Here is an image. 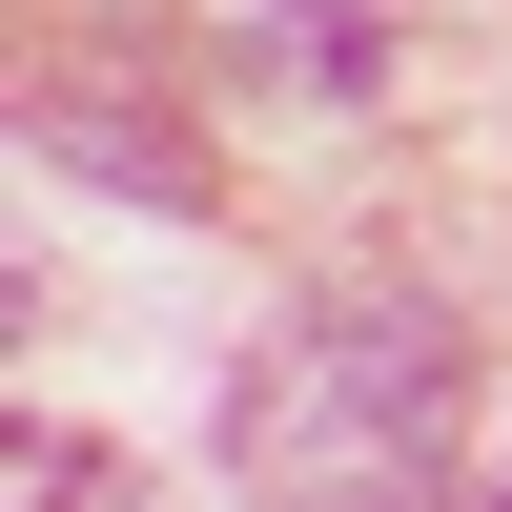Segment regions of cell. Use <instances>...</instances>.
Here are the masks:
<instances>
[{
    "mask_svg": "<svg viewBox=\"0 0 512 512\" xmlns=\"http://www.w3.org/2000/svg\"><path fill=\"white\" fill-rule=\"evenodd\" d=\"M431 431H451V328L390 308V287H369V308H308V349L226 410V451L287 472V492H390Z\"/></svg>",
    "mask_w": 512,
    "mask_h": 512,
    "instance_id": "1",
    "label": "cell"
},
{
    "mask_svg": "<svg viewBox=\"0 0 512 512\" xmlns=\"http://www.w3.org/2000/svg\"><path fill=\"white\" fill-rule=\"evenodd\" d=\"M0 492H21V512H144V492H123V451H82V431H21V451H0Z\"/></svg>",
    "mask_w": 512,
    "mask_h": 512,
    "instance_id": "2",
    "label": "cell"
},
{
    "mask_svg": "<svg viewBox=\"0 0 512 512\" xmlns=\"http://www.w3.org/2000/svg\"><path fill=\"white\" fill-rule=\"evenodd\" d=\"M226 21H267L308 82H369V0H226Z\"/></svg>",
    "mask_w": 512,
    "mask_h": 512,
    "instance_id": "3",
    "label": "cell"
},
{
    "mask_svg": "<svg viewBox=\"0 0 512 512\" xmlns=\"http://www.w3.org/2000/svg\"><path fill=\"white\" fill-rule=\"evenodd\" d=\"M492 512H512V492H492Z\"/></svg>",
    "mask_w": 512,
    "mask_h": 512,
    "instance_id": "4",
    "label": "cell"
}]
</instances>
